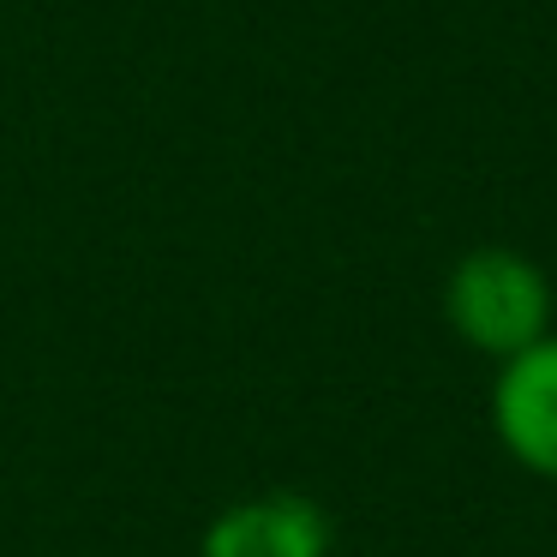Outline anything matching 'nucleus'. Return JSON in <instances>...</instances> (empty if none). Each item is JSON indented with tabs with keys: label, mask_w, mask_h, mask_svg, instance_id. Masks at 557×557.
Wrapping results in <instances>:
<instances>
[{
	"label": "nucleus",
	"mask_w": 557,
	"mask_h": 557,
	"mask_svg": "<svg viewBox=\"0 0 557 557\" xmlns=\"http://www.w3.org/2000/svg\"><path fill=\"white\" fill-rule=\"evenodd\" d=\"M492 437L521 473L557 485V330L540 336L533 348L497 360Z\"/></svg>",
	"instance_id": "obj_2"
},
{
	"label": "nucleus",
	"mask_w": 557,
	"mask_h": 557,
	"mask_svg": "<svg viewBox=\"0 0 557 557\" xmlns=\"http://www.w3.org/2000/svg\"><path fill=\"white\" fill-rule=\"evenodd\" d=\"M336 528L306 492H252L210 516L198 557H330Z\"/></svg>",
	"instance_id": "obj_3"
},
{
	"label": "nucleus",
	"mask_w": 557,
	"mask_h": 557,
	"mask_svg": "<svg viewBox=\"0 0 557 557\" xmlns=\"http://www.w3.org/2000/svg\"><path fill=\"white\" fill-rule=\"evenodd\" d=\"M552 276L516 246H473L444 282V318L461 348L480 360H509L552 336Z\"/></svg>",
	"instance_id": "obj_1"
}]
</instances>
